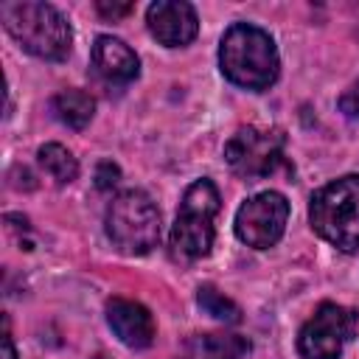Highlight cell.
<instances>
[{
  "instance_id": "obj_5",
  "label": "cell",
  "mask_w": 359,
  "mask_h": 359,
  "mask_svg": "<svg viewBox=\"0 0 359 359\" xmlns=\"http://www.w3.org/2000/svg\"><path fill=\"white\" fill-rule=\"evenodd\" d=\"M107 236L126 255H146L160 241V210L146 191L129 188L107 208Z\"/></svg>"
},
{
  "instance_id": "obj_2",
  "label": "cell",
  "mask_w": 359,
  "mask_h": 359,
  "mask_svg": "<svg viewBox=\"0 0 359 359\" xmlns=\"http://www.w3.org/2000/svg\"><path fill=\"white\" fill-rule=\"evenodd\" d=\"M0 17H3L6 31L31 56H39L48 62L67 59V53L73 48V31H70V22L65 20V14L59 8H53L50 3H36V0L3 3Z\"/></svg>"
},
{
  "instance_id": "obj_18",
  "label": "cell",
  "mask_w": 359,
  "mask_h": 359,
  "mask_svg": "<svg viewBox=\"0 0 359 359\" xmlns=\"http://www.w3.org/2000/svg\"><path fill=\"white\" fill-rule=\"evenodd\" d=\"M98 8V14H104V17H123V14H129L132 11V3H98L95 6Z\"/></svg>"
},
{
  "instance_id": "obj_13",
  "label": "cell",
  "mask_w": 359,
  "mask_h": 359,
  "mask_svg": "<svg viewBox=\"0 0 359 359\" xmlns=\"http://www.w3.org/2000/svg\"><path fill=\"white\" fill-rule=\"evenodd\" d=\"M50 109H53V115H56L65 126H70V129H84V126L93 121V115H95V101H93V95L84 93V90H62V93L53 95Z\"/></svg>"
},
{
  "instance_id": "obj_1",
  "label": "cell",
  "mask_w": 359,
  "mask_h": 359,
  "mask_svg": "<svg viewBox=\"0 0 359 359\" xmlns=\"http://www.w3.org/2000/svg\"><path fill=\"white\" fill-rule=\"evenodd\" d=\"M219 67L227 81L236 87L261 93L275 84L280 73V59L272 36L252 25V22H236L224 31L219 45Z\"/></svg>"
},
{
  "instance_id": "obj_15",
  "label": "cell",
  "mask_w": 359,
  "mask_h": 359,
  "mask_svg": "<svg viewBox=\"0 0 359 359\" xmlns=\"http://www.w3.org/2000/svg\"><path fill=\"white\" fill-rule=\"evenodd\" d=\"M196 300H199L202 311L210 314V317L219 320V323H238V320H241L238 306H236L233 300H227L224 294H219L213 286H202L199 294H196Z\"/></svg>"
},
{
  "instance_id": "obj_9",
  "label": "cell",
  "mask_w": 359,
  "mask_h": 359,
  "mask_svg": "<svg viewBox=\"0 0 359 359\" xmlns=\"http://www.w3.org/2000/svg\"><path fill=\"white\" fill-rule=\"evenodd\" d=\"M146 22H149L151 36L165 48H182L199 31L196 11L185 0H157V3H151L149 11H146Z\"/></svg>"
},
{
  "instance_id": "obj_4",
  "label": "cell",
  "mask_w": 359,
  "mask_h": 359,
  "mask_svg": "<svg viewBox=\"0 0 359 359\" xmlns=\"http://www.w3.org/2000/svg\"><path fill=\"white\" fill-rule=\"evenodd\" d=\"M219 213V191L210 180H196L185 188L177 222L171 227V255L180 261L205 258L213 247V216Z\"/></svg>"
},
{
  "instance_id": "obj_8",
  "label": "cell",
  "mask_w": 359,
  "mask_h": 359,
  "mask_svg": "<svg viewBox=\"0 0 359 359\" xmlns=\"http://www.w3.org/2000/svg\"><path fill=\"white\" fill-rule=\"evenodd\" d=\"M289 219V202L278 191L250 196L236 213V236L252 250H269L280 241Z\"/></svg>"
},
{
  "instance_id": "obj_14",
  "label": "cell",
  "mask_w": 359,
  "mask_h": 359,
  "mask_svg": "<svg viewBox=\"0 0 359 359\" xmlns=\"http://www.w3.org/2000/svg\"><path fill=\"white\" fill-rule=\"evenodd\" d=\"M36 160L42 165V171L56 182V185H67L76 180L79 174V163L76 157L62 146V143H45L39 151H36Z\"/></svg>"
},
{
  "instance_id": "obj_16",
  "label": "cell",
  "mask_w": 359,
  "mask_h": 359,
  "mask_svg": "<svg viewBox=\"0 0 359 359\" xmlns=\"http://www.w3.org/2000/svg\"><path fill=\"white\" fill-rule=\"evenodd\" d=\"M118 180H121L118 165H115L112 160H101L98 168H95V185H98V191H109V188H115Z\"/></svg>"
},
{
  "instance_id": "obj_3",
  "label": "cell",
  "mask_w": 359,
  "mask_h": 359,
  "mask_svg": "<svg viewBox=\"0 0 359 359\" xmlns=\"http://www.w3.org/2000/svg\"><path fill=\"white\" fill-rule=\"evenodd\" d=\"M309 219L320 238L353 252L359 247V174H345L323 185L311 196Z\"/></svg>"
},
{
  "instance_id": "obj_6",
  "label": "cell",
  "mask_w": 359,
  "mask_h": 359,
  "mask_svg": "<svg viewBox=\"0 0 359 359\" xmlns=\"http://www.w3.org/2000/svg\"><path fill=\"white\" fill-rule=\"evenodd\" d=\"M359 331V314L353 309L323 303L314 317L297 334V353L300 359H339L345 345Z\"/></svg>"
},
{
  "instance_id": "obj_10",
  "label": "cell",
  "mask_w": 359,
  "mask_h": 359,
  "mask_svg": "<svg viewBox=\"0 0 359 359\" xmlns=\"http://www.w3.org/2000/svg\"><path fill=\"white\" fill-rule=\"evenodd\" d=\"M107 323L126 348H149L154 342V317L135 300L112 297L107 303Z\"/></svg>"
},
{
  "instance_id": "obj_17",
  "label": "cell",
  "mask_w": 359,
  "mask_h": 359,
  "mask_svg": "<svg viewBox=\"0 0 359 359\" xmlns=\"http://www.w3.org/2000/svg\"><path fill=\"white\" fill-rule=\"evenodd\" d=\"M339 109H342L348 118H359V81L351 84V87L339 95Z\"/></svg>"
},
{
  "instance_id": "obj_19",
  "label": "cell",
  "mask_w": 359,
  "mask_h": 359,
  "mask_svg": "<svg viewBox=\"0 0 359 359\" xmlns=\"http://www.w3.org/2000/svg\"><path fill=\"white\" fill-rule=\"evenodd\" d=\"M3 359H17V353H14V345H11V337H8V331L3 334Z\"/></svg>"
},
{
  "instance_id": "obj_7",
  "label": "cell",
  "mask_w": 359,
  "mask_h": 359,
  "mask_svg": "<svg viewBox=\"0 0 359 359\" xmlns=\"http://www.w3.org/2000/svg\"><path fill=\"white\" fill-rule=\"evenodd\" d=\"M224 160L244 180H264L283 163V135L272 129L244 126L224 143Z\"/></svg>"
},
{
  "instance_id": "obj_11",
  "label": "cell",
  "mask_w": 359,
  "mask_h": 359,
  "mask_svg": "<svg viewBox=\"0 0 359 359\" xmlns=\"http://www.w3.org/2000/svg\"><path fill=\"white\" fill-rule=\"evenodd\" d=\"M93 67L109 84H129L140 73V59L123 39L101 34L93 45Z\"/></svg>"
},
{
  "instance_id": "obj_12",
  "label": "cell",
  "mask_w": 359,
  "mask_h": 359,
  "mask_svg": "<svg viewBox=\"0 0 359 359\" xmlns=\"http://www.w3.org/2000/svg\"><path fill=\"white\" fill-rule=\"evenodd\" d=\"M250 351V342L238 334H199L194 337L182 359H241Z\"/></svg>"
}]
</instances>
